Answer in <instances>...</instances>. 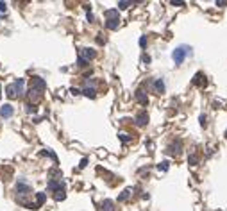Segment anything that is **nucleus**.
Segmentation results:
<instances>
[{"label": "nucleus", "instance_id": "f257e3e1", "mask_svg": "<svg viewBox=\"0 0 227 211\" xmlns=\"http://www.w3.org/2000/svg\"><path fill=\"white\" fill-rule=\"evenodd\" d=\"M188 56H191V47H188V45H181L172 52V59L175 64H183Z\"/></svg>", "mask_w": 227, "mask_h": 211}, {"label": "nucleus", "instance_id": "f03ea898", "mask_svg": "<svg viewBox=\"0 0 227 211\" xmlns=\"http://www.w3.org/2000/svg\"><path fill=\"white\" fill-rule=\"evenodd\" d=\"M31 88H34L36 91L43 93V91H45V88H47V82H45L41 77H34V79H32V86H31Z\"/></svg>", "mask_w": 227, "mask_h": 211}, {"label": "nucleus", "instance_id": "7ed1b4c3", "mask_svg": "<svg viewBox=\"0 0 227 211\" xmlns=\"http://www.w3.org/2000/svg\"><path fill=\"white\" fill-rule=\"evenodd\" d=\"M15 113V107L11 106V104H4L2 107H0V116L2 118H11Z\"/></svg>", "mask_w": 227, "mask_h": 211}, {"label": "nucleus", "instance_id": "20e7f679", "mask_svg": "<svg viewBox=\"0 0 227 211\" xmlns=\"http://www.w3.org/2000/svg\"><path fill=\"white\" fill-rule=\"evenodd\" d=\"M16 192L21 193V195H27V193L31 192V186H29L25 181H21V179H20L18 183H16Z\"/></svg>", "mask_w": 227, "mask_h": 211}, {"label": "nucleus", "instance_id": "39448f33", "mask_svg": "<svg viewBox=\"0 0 227 211\" xmlns=\"http://www.w3.org/2000/svg\"><path fill=\"white\" fill-rule=\"evenodd\" d=\"M79 56H82V58L86 59V61H90V59H93L95 56H97V52H95L93 48H81Z\"/></svg>", "mask_w": 227, "mask_h": 211}, {"label": "nucleus", "instance_id": "423d86ee", "mask_svg": "<svg viewBox=\"0 0 227 211\" xmlns=\"http://www.w3.org/2000/svg\"><path fill=\"white\" fill-rule=\"evenodd\" d=\"M152 86H154V91L156 93H165V82H163V79H156L154 82H152Z\"/></svg>", "mask_w": 227, "mask_h": 211}, {"label": "nucleus", "instance_id": "0eeeda50", "mask_svg": "<svg viewBox=\"0 0 227 211\" xmlns=\"http://www.w3.org/2000/svg\"><path fill=\"white\" fill-rule=\"evenodd\" d=\"M136 100H138L141 106H147V104H149V97H147V93H145L143 90H138V91H136Z\"/></svg>", "mask_w": 227, "mask_h": 211}, {"label": "nucleus", "instance_id": "6e6552de", "mask_svg": "<svg viewBox=\"0 0 227 211\" xmlns=\"http://www.w3.org/2000/svg\"><path fill=\"white\" fill-rule=\"evenodd\" d=\"M147 122H149V115H147L145 111H141L140 115L136 116V125L141 127V125H147Z\"/></svg>", "mask_w": 227, "mask_h": 211}, {"label": "nucleus", "instance_id": "1a4fd4ad", "mask_svg": "<svg viewBox=\"0 0 227 211\" xmlns=\"http://www.w3.org/2000/svg\"><path fill=\"white\" fill-rule=\"evenodd\" d=\"M29 98L32 100V104H38L39 100H41V93L36 91L34 88H31V90H29Z\"/></svg>", "mask_w": 227, "mask_h": 211}, {"label": "nucleus", "instance_id": "9d476101", "mask_svg": "<svg viewBox=\"0 0 227 211\" xmlns=\"http://www.w3.org/2000/svg\"><path fill=\"white\" fill-rule=\"evenodd\" d=\"M181 147H183V143H181V141L177 140V141H173V143H172L170 147H168V152L175 156V154H179V152H181Z\"/></svg>", "mask_w": 227, "mask_h": 211}, {"label": "nucleus", "instance_id": "9b49d317", "mask_svg": "<svg viewBox=\"0 0 227 211\" xmlns=\"http://www.w3.org/2000/svg\"><path fill=\"white\" fill-rule=\"evenodd\" d=\"M100 211H114V202L106 199V200L100 204Z\"/></svg>", "mask_w": 227, "mask_h": 211}, {"label": "nucleus", "instance_id": "f8f14e48", "mask_svg": "<svg viewBox=\"0 0 227 211\" xmlns=\"http://www.w3.org/2000/svg\"><path fill=\"white\" fill-rule=\"evenodd\" d=\"M13 86H15L16 93H18V95H21V91H23V86H25V81H23V79H16V81L13 82Z\"/></svg>", "mask_w": 227, "mask_h": 211}, {"label": "nucleus", "instance_id": "ddd939ff", "mask_svg": "<svg viewBox=\"0 0 227 211\" xmlns=\"http://www.w3.org/2000/svg\"><path fill=\"white\" fill-rule=\"evenodd\" d=\"M82 95H84V97H90V98H95V95H97V90H95L93 86H86V88L82 90Z\"/></svg>", "mask_w": 227, "mask_h": 211}, {"label": "nucleus", "instance_id": "4468645a", "mask_svg": "<svg viewBox=\"0 0 227 211\" xmlns=\"http://www.w3.org/2000/svg\"><path fill=\"white\" fill-rule=\"evenodd\" d=\"M5 95L9 97V98H16V97H18V93H16V90H15L13 84H9V86L5 88Z\"/></svg>", "mask_w": 227, "mask_h": 211}, {"label": "nucleus", "instance_id": "2eb2a0df", "mask_svg": "<svg viewBox=\"0 0 227 211\" xmlns=\"http://www.w3.org/2000/svg\"><path fill=\"white\" fill-rule=\"evenodd\" d=\"M48 190H54V192H57V190H61L63 188V184L61 183H57V181H48Z\"/></svg>", "mask_w": 227, "mask_h": 211}, {"label": "nucleus", "instance_id": "dca6fc26", "mask_svg": "<svg viewBox=\"0 0 227 211\" xmlns=\"http://www.w3.org/2000/svg\"><path fill=\"white\" fill-rule=\"evenodd\" d=\"M45 200H47V195H45V193L43 192H39V193H36V206H41V204H43V202H45Z\"/></svg>", "mask_w": 227, "mask_h": 211}, {"label": "nucleus", "instance_id": "f3484780", "mask_svg": "<svg viewBox=\"0 0 227 211\" xmlns=\"http://www.w3.org/2000/svg\"><path fill=\"white\" fill-rule=\"evenodd\" d=\"M106 16H107V20L120 18V16H118V9H109V11H106Z\"/></svg>", "mask_w": 227, "mask_h": 211}, {"label": "nucleus", "instance_id": "a211bd4d", "mask_svg": "<svg viewBox=\"0 0 227 211\" xmlns=\"http://www.w3.org/2000/svg\"><path fill=\"white\" fill-rule=\"evenodd\" d=\"M118 23H120V18L107 20V21H106V27H107V29H116V27H118Z\"/></svg>", "mask_w": 227, "mask_h": 211}, {"label": "nucleus", "instance_id": "6ab92c4d", "mask_svg": "<svg viewBox=\"0 0 227 211\" xmlns=\"http://www.w3.org/2000/svg\"><path fill=\"white\" fill-rule=\"evenodd\" d=\"M129 197H131V190L127 188V190H123V192H122V195L118 197V200H120V202H125V200H127Z\"/></svg>", "mask_w": 227, "mask_h": 211}, {"label": "nucleus", "instance_id": "aec40b11", "mask_svg": "<svg viewBox=\"0 0 227 211\" xmlns=\"http://www.w3.org/2000/svg\"><path fill=\"white\" fill-rule=\"evenodd\" d=\"M193 84H206L204 75H202V74H197V75L193 77Z\"/></svg>", "mask_w": 227, "mask_h": 211}, {"label": "nucleus", "instance_id": "412c9836", "mask_svg": "<svg viewBox=\"0 0 227 211\" xmlns=\"http://www.w3.org/2000/svg\"><path fill=\"white\" fill-rule=\"evenodd\" d=\"M88 63H90V61H86V59L82 58V56H79V59H77V64H79L81 68H84V66H88Z\"/></svg>", "mask_w": 227, "mask_h": 211}, {"label": "nucleus", "instance_id": "4be33fe9", "mask_svg": "<svg viewBox=\"0 0 227 211\" xmlns=\"http://www.w3.org/2000/svg\"><path fill=\"white\" fill-rule=\"evenodd\" d=\"M64 197H66V195H64V190L61 188V190H57L56 192V197H54V199H56V200H63Z\"/></svg>", "mask_w": 227, "mask_h": 211}, {"label": "nucleus", "instance_id": "5701e85b", "mask_svg": "<svg viewBox=\"0 0 227 211\" xmlns=\"http://www.w3.org/2000/svg\"><path fill=\"white\" fill-rule=\"evenodd\" d=\"M188 163L189 165H197V163H199V157H197L195 154H191V156L188 157Z\"/></svg>", "mask_w": 227, "mask_h": 211}, {"label": "nucleus", "instance_id": "b1692460", "mask_svg": "<svg viewBox=\"0 0 227 211\" xmlns=\"http://www.w3.org/2000/svg\"><path fill=\"white\" fill-rule=\"evenodd\" d=\"M157 168H159V170H163V172H165V170H168V161L159 163V165H157Z\"/></svg>", "mask_w": 227, "mask_h": 211}, {"label": "nucleus", "instance_id": "393cba45", "mask_svg": "<svg viewBox=\"0 0 227 211\" xmlns=\"http://www.w3.org/2000/svg\"><path fill=\"white\" fill-rule=\"evenodd\" d=\"M131 5V2H118V9H127Z\"/></svg>", "mask_w": 227, "mask_h": 211}, {"label": "nucleus", "instance_id": "a878e982", "mask_svg": "<svg viewBox=\"0 0 227 211\" xmlns=\"http://www.w3.org/2000/svg\"><path fill=\"white\" fill-rule=\"evenodd\" d=\"M120 140H122V141H123V143H125V141H129V140H131V136L129 134H125V133H120Z\"/></svg>", "mask_w": 227, "mask_h": 211}, {"label": "nucleus", "instance_id": "bb28decb", "mask_svg": "<svg viewBox=\"0 0 227 211\" xmlns=\"http://www.w3.org/2000/svg\"><path fill=\"white\" fill-rule=\"evenodd\" d=\"M145 45H147V36H141V38H140V47L145 48Z\"/></svg>", "mask_w": 227, "mask_h": 211}, {"label": "nucleus", "instance_id": "cd10ccee", "mask_svg": "<svg viewBox=\"0 0 227 211\" xmlns=\"http://www.w3.org/2000/svg\"><path fill=\"white\" fill-rule=\"evenodd\" d=\"M206 124H208V122H206V115H200V125L206 127Z\"/></svg>", "mask_w": 227, "mask_h": 211}, {"label": "nucleus", "instance_id": "c85d7f7f", "mask_svg": "<svg viewBox=\"0 0 227 211\" xmlns=\"http://www.w3.org/2000/svg\"><path fill=\"white\" fill-rule=\"evenodd\" d=\"M5 7H7V5H5V4H4V2H0V13H5V11H7V9H5Z\"/></svg>", "mask_w": 227, "mask_h": 211}, {"label": "nucleus", "instance_id": "c756f323", "mask_svg": "<svg viewBox=\"0 0 227 211\" xmlns=\"http://www.w3.org/2000/svg\"><path fill=\"white\" fill-rule=\"evenodd\" d=\"M172 5H184V2H179V0H172Z\"/></svg>", "mask_w": 227, "mask_h": 211}, {"label": "nucleus", "instance_id": "7c9ffc66", "mask_svg": "<svg viewBox=\"0 0 227 211\" xmlns=\"http://www.w3.org/2000/svg\"><path fill=\"white\" fill-rule=\"evenodd\" d=\"M141 61H143V63H150V56H143Z\"/></svg>", "mask_w": 227, "mask_h": 211}, {"label": "nucleus", "instance_id": "2f4dec72", "mask_svg": "<svg viewBox=\"0 0 227 211\" xmlns=\"http://www.w3.org/2000/svg\"><path fill=\"white\" fill-rule=\"evenodd\" d=\"M86 165H88V159H82V161H81V165H79V166H81V168H84V166H86Z\"/></svg>", "mask_w": 227, "mask_h": 211}, {"label": "nucleus", "instance_id": "473e14b6", "mask_svg": "<svg viewBox=\"0 0 227 211\" xmlns=\"http://www.w3.org/2000/svg\"><path fill=\"white\" fill-rule=\"evenodd\" d=\"M72 93H74V95H81L82 91H79V90H75V88H72Z\"/></svg>", "mask_w": 227, "mask_h": 211}, {"label": "nucleus", "instance_id": "72a5a7b5", "mask_svg": "<svg viewBox=\"0 0 227 211\" xmlns=\"http://www.w3.org/2000/svg\"><path fill=\"white\" fill-rule=\"evenodd\" d=\"M97 41H98V43H104V41H106V39L102 38V34H98V38H97Z\"/></svg>", "mask_w": 227, "mask_h": 211}, {"label": "nucleus", "instance_id": "f704fd0d", "mask_svg": "<svg viewBox=\"0 0 227 211\" xmlns=\"http://www.w3.org/2000/svg\"><path fill=\"white\" fill-rule=\"evenodd\" d=\"M86 18H88V21H93V15H91V13H88V16H86Z\"/></svg>", "mask_w": 227, "mask_h": 211}, {"label": "nucleus", "instance_id": "c9c22d12", "mask_svg": "<svg viewBox=\"0 0 227 211\" xmlns=\"http://www.w3.org/2000/svg\"><path fill=\"white\" fill-rule=\"evenodd\" d=\"M225 136H227V131H225Z\"/></svg>", "mask_w": 227, "mask_h": 211}, {"label": "nucleus", "instance_id": "e433bc0d", "mask_svg": "<svg viewBox=\"0 0 227 211\" xmlns=\"http://www.w3.org/2000/svg\"><path fill=\"white\" fill-rule=\"evenodd\" d=\"M0 91H2V88H0Z\"/></svg>", "mask_w": 227, "mask_h": 211}]
</instances>
